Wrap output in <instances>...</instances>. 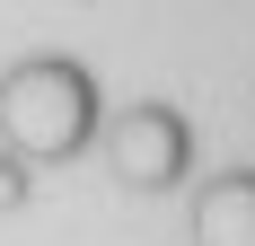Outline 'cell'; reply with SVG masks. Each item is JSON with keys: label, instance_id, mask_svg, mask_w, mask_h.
I'll list each match as a JSON object with an SVG mask.
<instances>
[{"label": "cell", "instance_id": "obj_1", "mask_svg": "<svg viewBox=\"0 0 255 246\" xmlns=\"http://www.w3.org/2000/svg\"><path fill=\"white\" fill-rule=\"evenodd\" d=\"M106 88L97 71L79 62V53L62 44H26L0 62V149L9 158H26V167H71V158H88L106 132Z\"/></svg>", "mask_w": 255, "mask_h": 246}, {"label": "cell", "instance_id": "obj_2", "mask_svg": "<svg viewBox=\"0 0 255 246\" xmlns=\"http://www.w3.org/2000/svg\"><path fill=\"white\" fill-rule=\"evenodd\" d=\"M97 149H106V176L124 194H176L194 176V158H203V132H194V115L176 97H132L106 115Z\"/></svg>", "mask_w": 255, "mask_h": 246}, {"label": "cell", "instance_id": "obj_3", "mask_svg": "<svg viewBox=\"0 0 255 246\" xmlns=\"http://www.w3.org/2000/svg\"><path fill=\"white\" fill-rule=\"evenodd\" d=\"M185 238L194 246H255V167H220L194 185V211H185Z\"/></svg>", "mask_w": 255, "mask_h": 246}, {"label": "cell", "instance_id": "obj_4", "mask_svg": "<svg viewBox=\"0 0 255 246\" xmlns=\"http://www.w3.org/2000/svg\"><path fill=\"white\" fill-rule=\"evenodd\" d=\"M26 176H35V167H26V158H9V149H0V211H18V202H26Z\"/></svg>", "mask_w": 255, "mask_h": 246}]
</instances>
